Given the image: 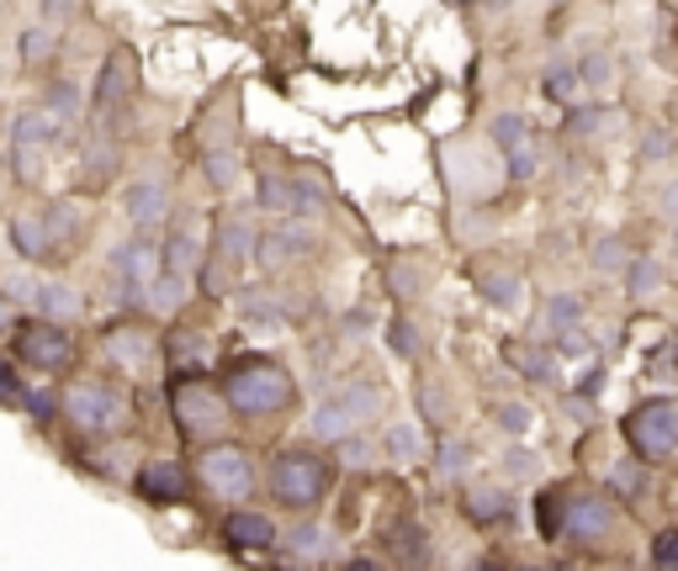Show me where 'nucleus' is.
I'll list each match as a JSON object with an SVG mask.
<instances>
[{
	"label": "nucleus",
	"mask_w": 678,
	"mask_h": 571,
	"mask_svg": "<svg viewBox=\"0 0 678 571\" xmlns=\"http://www.w3.org/2000/svg\"><path fill=\"white\" fill-rule=\"evenodd\" d=\"M291 397H297L291 376L266 355H244L223 371V403L239 418H276L291 407Z\"/></svg>",
	"instance_id": "nucleus-1"
},
{
	"label": "nucleus",
	"mask_w": 678,
	"mask_h": 571,
	"mask_svg": "<svg viewBox=\"0 0 678 571\" xmlns=\"http://www.w3.org/2000/svg\"><path fill=\"white\" fill-rule=\"evenodd\" d=\"M270 498L281 502V508H297V513H308L323 502L329 492V466L318 460L314 450H281L270 460Z\"/></svg>",
	"instance_id": "nucleus-2"
},
{
	"label": "nucleus",
	"mask_w": 678,
	"mask_h": 571,
	"mask_svg": "<svg viewBox=\"0 0 678 571\" xmlns=\"http://www.w3.org/2000/svg\"><path fill=\"white\" fill-rule=\"evenodd\" d=\"M59 407L80 434H117V428H127V413H133L127 392L112 381H74Z\"/></svg>",
	"instance_id": "nucleus-3"
},
{
	"label": "nucleus",
	"mask_w": 678,
	"mask_h": 571,
	"mask_svg": "<svg viewBox=\"0 0 678 571\" xmlns=\"http://www.w3.org/2000/svg\"><path fill=\"white\" fill-rule=\"evenodd\" d=\"M620 428H626L630 450L641 455L647 466L674 460L678 455V397H647V403H636Z\"/></svg>",
	"instance_id": "nucleus-4"
},
{
	"label": "nucleus",
	"mask_w": 678,
	"mask_h": 571,
	"mask_svg": "<svg viewBox=\"0 0 678 571\" xmlns=\"http://www.w3.org/2000/svg\"><path fill=\"white\" fill-rule=\"evenodd\" d=\"M170 407H175V424H181V434L186 439H213L223 428V392H213V381L202 376H181L175 386H170Z\"/></svg>",
	"instance_id": "nucleus-5"
},
{
	"label": "nucleus",
	"mask_w": 678,
	"mask_h": 571,
	"mask_svg": "<svg viewBox=\"0 0 678 571\" xmlns=\"http://www.w3.org/2000/svg\"><path fill=\"white\" fill-rule=\"evenodd\" d=\"M196 471H202V481H207L213 498H223V502L255 498V460H249V450H239V445H207L202 460H196Z\"/></svg>",
	"instance_id": "nucleus-6"
},
{
	"label": "nucleus",
	"mask_w": 678,
	"mask_h": 571,
	"mask_svg": "<svg viewBox=\"0 0 678 571\" xmlns=\"http://www.w3.org/2000/svg\"><path fill=\"white\" fill-rule=\"evenodd\" d=\"M615 534V502L609 492H573L567 487V519H562V540L578 546H599Z\"/></svg>",
	"instance_id": "nucleus-7"
},
{
	"label": "nucleus",
	"mask_w": 678,
	"mask_h": 571,
	"mask_svg": "<svg viewBox=\"0 0 678 571\" xmlns=\"http://www.w3.org/2000/svg\"><path fill=\"white\" fill-rule=\"evenodd\" d=\"M112 270H117V281H122V297H127V302H144L148 281L165 270V255H160L154 238H127V243L112 249Z\"/></svg>",
	"instance_id": "nucleus-8"
},
{
	"label": "nucleus",
	"mask_w": 678,
	"mask_h": 571,
	"mask_svg": "<svg viewBox=\"0 0 678 571\" xmlns=\"http://www.w3.org/2000/svg\"><path fill=\"white\" fill-rule=\"evenodd\" d=\"M17 355H22L27 371H64L74 360V339L70 323H32V329L17 333Z\"/></svg>",
	"instance_id": "nucleus-9"
},
{
	"label": "nucleus",
	"mask_w": 678,
	"mask_h": 571,
	"mask_svg": "<svg viewBox=\"0 0 678 571\" xmlns=\"http://www.w3.org/2000/svg\"><path fill=\"white\" fill-rule=\"evenodd\" d=\"M49 143H53L49 112H27V117H17V127H11V159H17V175H22V180H38Z\"/></svg>",
	"instance_id": "nucleus-10"
},
{
	"label": "nucleus",
	"mask_w": 678,
	"mask_h": 571,
	"mask_svg": "<svg viewBox=\"0 0 678 571\" xmlns=\"http://www.w3.org/2000/svg\"><path fill=\"white\" fill-rule=\"evenodd\" d=\"M186 492H192V481H186V471H181L175 460H148L144 471H138V498L154 502V508L186 502Z\"/></svg>",
	"instance_id": "nucleus-11"
},
{
	"label": "nucleus",
	"mask_w": 678,
	"mask_h": 571,
	"mask_svg": "<svg viewBox=\"0 0 678 571\" xmlns=\"http://www.w3.org/2000/svg\"><path fill=\"white\" fill-rule=\"evenodd\" d=\"M314 249V233L308 228H297V222H287V228H270L266 238H255V260L266 264V270H281V264L302 260Z\"/></svg>",
	"instance_id": "nucleus-12"
},
{
	"label": "nucleus",
	"mask_w": 678,
	"mask_h": 571,
	"mask_svg": "<svg viewBox=\"0 0 678 571\" xmlns=\"http://www.w3.org/2000/svg\"><path fill=\"white\" fill-rule=\"evenodd\" d=\"M223 540L234 550H276V523L266 513H249V508H234L228 519H223Z\"/></svg>",
	"instance_id": "nucleus-13"
},
{
	"label": "nucleus",
	"mask_w": 678,
	"mask_h": 571,
	"mask_svg": "<svg viewBox=\"0 0 678 571\" xmlns=\"http://www.w3.org/2000/svg\"><path fill=\"white\" fill-rule=\"evenodd\" d=\"M276 550L287 556V561H297V567H308V561H335V534L329 529H318V523H297L287 540H276Z\"/></svg>",
	"instance_id": "nucleus-14"
},
{
	"label": "nucleus",
	"mask_w": 678,
	"mask_h": 571,
	"mask_svg": "<svg viewBox=\"0 0 678 571\" xmlns=\"http://www.w3.org/2000/svg\"><path fill=\"white\" fill-rule=\"evenodd\" d=\"M101 350H106V360H112L117 371H133V376L148 371V355H154V350H148V339H144V329H127V323L112 329V333H101Z\"/></svg>",
	"instance_id": "nucleus-15"
},
{
	"label": "nucleus",
	"mask_w": 678,
	"mask_h": 571,
	"mask_svg": "<svg viewBox=\"0 0 678 571\" xmlns=\"http://www.w3.org/2000/svg\"><path fill=\"white\" fill-rule=\"evenodd\" d=\"M133 70H138V64H133V53H127V48H117V53L101 64V80H96V106L101 112H106V106H122V101L133 95V85H138Z\"/></svg>",
	"instance_id": "nucleus-16"
},
{
	"label": "nucleus",
	"mask_w": 678,
	"mask_h": 571,
	"mask_svg": "<svg viewBox=\"0 0 678 571\" xmlns=\"http://www.w3.org/2000/svg\"><path fill=\"white\" fill-rule=\"evenodd\" d=\"M170 207V190L165 180H133L127 186V217H133V228H154Z\"/></svg>",
	"instance_id": "nucleus-17"
},
{
	"label": "nucleus",
	"mask_w": 678,
	"mask_h": 571,
	"mask_svg": "<svg viewBox=\"0 0 678 571\" xmlns=\"http://www.w3.org/2000/svg\"><path fill=\"white\" fill-rule=\"evenodd\" d=\"M11 249H17L22 260H49L53 249H59L49 217H17V222H11Z\"/></svg>",
	"instance_id": "nucleus-18"
},
{
	"label": "nucleus",
	"mask_w": 678,
	"mask_h": 571,
	"mask_svg": "<svg viewBox=\"0 0 678 571\" xmlns=\"http://www.w3.org/2000/svg\"><path fill=\"white\" fill-rule=\"evenodd\" d=\"M38 308H43V318H53V323H74L80 312H85V302H80V291L64 281H43L38 286Z\"/></svg>",
	"instance_id": "nucleus-19"
},
{
	"label": "nucleus",
	"mask_w": 678,
	"mask_h": 571,
	"mask_svg": "<svg viewBox=\"0 0 678 571\" xmlns=\"http://www.w3.org/2000/svg\"><path fill=\"white\" fill-rule=\"evenodd\" d=\"M249 255H255V233H249V222H244V217H223L218 222V260L239 270Z\"/></svg>",
	"instance_id": "nucleus-20"
},
{
	"label": "nucleus",
	"mask_w": 678,
	"mask_h": 571,
	"mask_svg": "<svg viewBox=\"0 0 678 571\" xmlns=\"http://www.w3.org/2000/svg\"><path fill=\"white\" fill-rule=\"evenodd\" d=\"M647 487H653V476H647V460H641V455H630V460H620V466L609 471V498L636 502V498H647Z\"/></svg>",
	"instance_id": "nucleus-21"
},
{
	"label": "nucleus",
	"mask_w": 678,
	"mask_h": 571,
	"mask_svg": "<svg viewBox=\"0 0 678 571\" xmlns=\"http://www.w3.org/2000/svg\"><path fill=\"white\" fill-rule=\"evenodd\" d=\"M356 424H361V418H356V407L345 403V397H329V403L314 413V434L318 439H335V445L345 434H356Z\"/></svg>",
	"instance_id": "nucleus-22"
},
{
	"label": "nucleus",
	"mask_w": 678,
	"mask_h": 571,
	"mask_svg": "<svg viewBox=\"0 0 678 571\" xmlns=\"http://www.w3.org/2000/svg\"><path fill=\"white\" fill-rule=\"evenodd\" d=\"M466 519L504 523V519H514V502H508V492H499V487H472V492H466Z\"/></svg>",
	"instance_id": "nucleus-23"
},
{
	"label": "nucleus",
	"mask_w": 678,
	"mask_h": 571,
	"mask_svg": "<svg viewBox=\"0 0 678 571\" xmlns=\"http://www.w3.org/2000/svg\"><path fill=\"white\" fill-rule=\"evenodd\" d=\"M504 355L520 365V376H531V381H552V376H557V355H546L541 344L514 339V344H504Z\"/></svg>",
	"instance_id": "nucleus-24"
},
{
	"label": "nucleus",
	"mask_w": 678,
	"mask_h": 571,
	"mask_svg": "<svg viewBox=\"0 0 678 571\" xmlns=\"http://www.w3.org/2000/svg\"><path fill=\"white\" fill-rule=\"evenodd\" d=\"M477 281H483L487 308H520V276L514 270H487V264H477Z\"/></svg>",
	"instance_id": "nucleus-25"
},
{
	"label": "nucleus",
	"mask_w": 678,
	"mask_h": 571,
	"mask_svg": "<svg viewBox=\"0 0 678 571\" xmlns=\"http://www.w3.org/2000/svg\"><path fill=\"white\" fill-rule=\"evenodd\" d=\"M562 519H567V487H546L535 498V529H541V540H562Z\"/></svg>",
	"instance_id": "nucleus-26"
},
{
	"label": "nucleus",
	"mask_w": 678,
	"mask_h": 571,
	"mask_svg": "<svg viewBox=\"0 0 678 571\" xmlns=\"http://www.w3.org/2000/svg\"><path fill=\"white\" fill-rule=\"evenodd\" d=\"M196 260H202V243H196L192 228H175L165 243V270H175V276H192Z\"/></svg>",
	"instance_id": "nucleus-27"
},
{
	"label": "nucleus",
	"mask_w": 678,
	"mask_h": 571,
	"mask_svg": "<svg viewBox=\"0 0 678 571\" xmlns=\"http://www.w3.org/2000/svg\"><path fill=\"white\" fill-rule=\"evenodd\" d=\"M181 302H186V276L160 270V276L148 281V308H154V312H175Z\"/></svg>",
	"instance_id": "nucleus-28"
},
{
	"label": "nucleus",
	"mask_w": 678,
	"mask_h": 571,
	"mask_svg": "<svg viewBox=\"0 0 678 571\" xmlns=\"http://www.w3.org/2000/svg\"><path fill=\"white\" fill-rule=\"evenodd\" d=\"M382 450L398 455V460H419V455H424V434L413 424H392L388 434H382Z\"/></svg>",
	"instance_id": "nucleus-29"
},
{
	"label": "nucleus",
	"mask_w": 678,
	"mask_h": 571,
	"mask_svg": "<svg viewBox=\"0 0 678 571\" xmlns=\"http://www.w3.org/2000/svg\"><path fill=\"white\" fill-rule=\"evenodd\" d=\"M493 143H499L504 154L525 148V143H531V127H525V117H520V112H504V117H493Z\"/></svg>",
	"instance_id": "nucleus-30"
},
{
	"label": "nucleus",
	"mask_w": 678,
	"mask_h": 571,
	"mask_svg": "<svg viewBox=\"0 0 678 571\" xmlns=\"http://www.w3.org/2000/svg\"><path fill=\"white\" fill-rule=\"evenodd\" d=\"M53 48H59V38H53L49 27H27L22 38H17V53H22V64H43Z\"/></svg>",
	"instance_id": "nucleus-31"
},
{
	"label": "nucleus",
	"mask_w": 678,
	"mask_h": 571,
	"mask_svg": "<svg viewBox=\"0 0 678 571\" xmlns=\"http://www.w3.org/2000/svg\"><path fill=\"white\" fill-rule=\"evenodd\" d=\"M43 101H49V117H64V122L80 117V91H74L70 80H53L49 91H43Z\"/></svg>",
	"instance_id": "nucleus-32"
},
{
	"label": "nucleus",
	"mask_w": 678,
	"mask_h": 571,
	"mask_svg": "<svg viewBox=\"0 0 678 571\" xmlns=\"http://www.w3.org/2000/svg\"><path fill=\"white\" fill-rule=\"evenodd\" d=\"M626 291L630 297H653L657 286H662V264L657 260H630V270H626Z\"/></svg>",
	"instance_id": "nucleus-33"
},
{
	"label": "nucleus",
	"mask_w": 678,
	"mask_h": 571,
	"mask_svg": "<svg viewBox=\"0 0 678 571\" xmlns=\"http://www.w3.org/2000/svg\"><path fill=\"white\" fill-rule=\"evenodd\" d=\"M339 397L356 407V418H371L377 407H388V392H382V386H366V381H361V386H345Z\"/></svg>",
	"instance_id": "nucleus-34"
},
{
	"label": "nucleus",
	"mask_w": 678,
	"mask_h": 571,
	"mask_svg": "<svg viewBox=\"0 0 678 571\" xmlns=\"http://www.w3.org/2000/svg\"><path fill=\"white\" fill-rule=\"evenodd\" d=\"M578 85H583V74L573 70V64H552V70H546V95H552V101H573Z\"/></svg>",
	"instance_id": "nucleus-35"
},
{
	"label": "nucleus",
	"mask_w": 678,
	"mask_h": 571,
	"mask_svg": "<svg viewBox=\"0 0 678 571\" xmlns=\"http://www.w3.org/2000/svg\"><path fill=\"white\" fill-rule=\"evenodd\" d=\"M207 180L218 190H228L234 180H239V159L228 154V148H218V154H207Z\"/></svg>",
	"instance_id": "nucleus-36"
},
{
	"label": "nucleus",
	"mask_w": 678,
	"mask_h": 571,
	"mask_svg": "<svg viewBox=\"0 0 678 571\" xmlns=\"http://www.w3.org/2000/svg\"><path fill=\"white\" fill-rule=\"evenodd\" d=\"M371 439H356V434H345V439H339V466H350V471H366V466H371Z\"/></svg>",
	"instance_id": "nucleus-37"
},
{
	"label": "nucleus",
	"mask_w": 678,
	"mask_h": 571,
	"mask_svg": "<svg viewBox=\"0 0 678 571\" xmlns=\"http://www.w3.org/2000/svg\"><path fill=\"white\" fill-rule=\"evenodd\" d=\"M578 318H583L578 297H552V302H546V323H552V329H573Z\"/></svg>",
	"instance_id": "nucleus-38"
},
{
	"label": "nucleus",
	"mask_w": 678,
	"mask_h": 571,
	"mask_svg": "<svg viewBox=\"0 0 678 571\" xmlns=\"http://www.w3.org/2000/svg\"><path fill=\"white\" fill-rule=\"evenodd\" d=\"M499 428H508V434H525V428H531V407H525V403H504V407H499Z\"/></svg>",
	"instance_id": "nucleus-39"
},
{
	"label": "nucleus",
	"mask_w": 678,
	"mask_h": 571,
	"mask_svg": "<svg viewBox=\"0 0 678 571\" xmlns=\"http://www.w3.org/2000/svg\"><path fill=\"white\" fill-rule=\"evenodd\" d=\"M653 561L657 567H678V529H662L653 540Z\"/></svg>",
	"instance_id": "nucleus-40"
},
{
	"label": "nucleus",
	"mask_w": 678,
	"mask_h": 571,
	"mask_svg": "<svg viewBox=\"0 0 678 571\" xmlns=\"http://www.w3.org/2000/svg\"><path fill=\"white\" fill-rule=\"evenodd\" d=\"M594 264H599V270H620V264H626V243H620V238H605V243L594 249Z\"/></svg>",
	"instance_id": "nucleus-41"
},
{
	"label": "nucleus",
	"mask_w": 678,
	"mask_h": 571,
	"mask_svg": "<svg viewBox=\"0 0 678 571\" xmlns=\"http://www.w3.org/2000/svg\"><path fill=\"white\" fill-rule=\"evenodd\" d=\"M22 403L32 407V418H38V424H49L53 413H59V397H53V392H22Z\"/></svg>",
	"instance_id": "nucleus-42"
},
{
	"label": "nucleus",
	"mask_w": 678,
	"mask_h": 571,
	"mask_svg": "<svg viewBox=\"0 0 678 571\" xmlns=\"http://www.w3.org/2000/svg\"><path fill=\"white\" fill-rule=\"evenodd\" d=\"M413 540H419V529H413V523H398V556H403V561H424V556H430V550L424 546H413Z\"/></svg>",
	"instance_id": "nucleus-43"
},
{
	"label": "nucleus",
	"mask_w": 678,
	"mask_h": 571,
	"mask_svg": "<svg viewBox=\"0 0 678 571\" xmlns=\"http://www.w3.org/2000/svg\"><path fill=\"white\" fill-rule=\"evenodd\" d=\"M22 376H17V371H11V365H6V360H0V403H22Z\"/></svg>",
	"instance_id": "nucleus-44"
},
{
	"label": "nucleus",
	"mask_w": 678,
	"mask_h": 571,
	"mask_svg": "<svg viewBox=\"0 0 678 571\" xmlns=\"http://www.w3.org/2000/svg\"><path fill=\"white\" fill-rule=\"evenodd\" d=\"M461 466H466V450H461V445H440L435 471H440V476H461Z\"/></svg>",
	"instance_id": "nucleus-45"
},
{
	"label": "nucleus",
	"mask_w": 678,
	"mask_h": 571,
	"mask_svg": "<svg viewBox=\"0 0 678 571\" xmlns=\"http://www.w3.org/2000/svg\"><path fill=\"white\" fill-rule=\"evenodd\" d=\"M388 339H392V350H398V355H419V339H413V323H392Z\"/></svg>",
	"instance_id": "nucleus-46"
},
{
	"label": "nucleus",
	"mask_w": 678,
	"mask_h": 571,
	"mask_svg": "<svg viewBox=\"0 0 678 571\" xmlns=\"http://www.w3.org/2000/svg\"><path fill=\"white\" fill-rule=\"evenodd\" d=\"M557 355H588V333H583L578 323H573V329L557 339Z\"/></svg>",
	"instance_id": "nucleus-47"
},
{
	"label": "nucleus",
	"mask_w": 678,
	"mask_h": 571,
	"mask_svg": "<svg viewBox=\"0 0 678 571\" xmlns=\"http://www.w3.org/2000/svg\"><path fill=\"white\" fill-rule=\"evenodd\" d=\"M599 392H605V365L594 360V365H588V376L578 381V397H583V403H588V397H599Z\"/></svg>",
	"instance_id": "nucleus-48"
},
{
	"label": "nucleus",
	"mask_w": 678,
	"mask_h": 571,
	"mask_svg": "<svg viewBox=\"0 0 678 571\" xmlns=\"http://www.w3.org/2000/svg\"><path fill=\"white\" fill-rule=\"evenodd\" d=\"M578 74H583V85H609V59H583Z\"/></svg>",
	"instance_id": "nucleus-49"
},
{
	"label": "nucleus",
	"mask_w": 678,
	"mask_h": 571,
	"mask_svg": "<svg viewBox=\"0 0 678 571\" xmlns=\"http://www.w3.org/2000/svg\"><path fill=\"white\" fill-rule=\"evenodd\" d=\"M112 169H117V148H91V180L112 175Z\"/></svg>",
	"instance_id": "nucleus-50"
},
{
	"label": "nucleus",
	"mask_w": 678,
	"mask_h": 571,
	"mask_svg": "<svg viewBox=\"0 0 678 571\" xmlns=\"http://www.w3.org/2000/svg\"><path fill=\"white\" fill-rule=\"evenodd\" d=\"M504 476H535L531 450H508V455H504Z\"/></svg>",
	"instance_id": "nucleus-51"
},
{
	"label": "nucleus",
	"mask_w": 678,
	"mask_h": 571,
	"mask_svg": "<svg viewBox=\"0 0 678 571\" xmlns=\"http://www.w3.org/2000/svg\"><path fill=\"white\" fill-rule=\"evenodd\" d=\"M170 350H175V360H186V355H202V339H196V333H175V339H170Z\"/></svg>",
	"instance_id": "nucleus-52"
},
{
	"label": "nucleus",
	"mask_w": 678,
	"mask_h": 571,
	"mask_svg": "<svg viewBox=\"0 0 678 571\" xmlns=\"http://www.w3.org/2000/svg\"><path fill=\"white\" fill-rule=\"evenodd\" d=\"M662 217H668V222H678V186L662 190Z\"/></svg>",
	"instance_id": "nucleus-53"
},
{
	"label": "nucleus",
	"mask_w": 678,
	"mask_h": 571,
	"mask_svg": "<svg viewBox=\"0 0 678 571\" xmlns=\"http://www.w3.org/2000/svg\"><path fill=\"white\" fill-rule=\"evenodd\" d=\"M662 148H668V138H662V133H653V138H647V165H657V154H662Z\"/></svg>",
	"instance_id": "nucleus-54"
},
{
	"label": "nucleus",
	"mask_w": 678,
	"mask_h": 571,
	"mask_svg": "<svg viewBox=\"0 0 678 571\" xmlns=\"http://www.w3.org/2000/svg\"><path fill=\"white\" fill-rule=\"evenodd\" d=\"M11 329V297H6V291H0V333Z\"/></svg>",
	"instance_id": "nucleus-55"
}]
</instances>
